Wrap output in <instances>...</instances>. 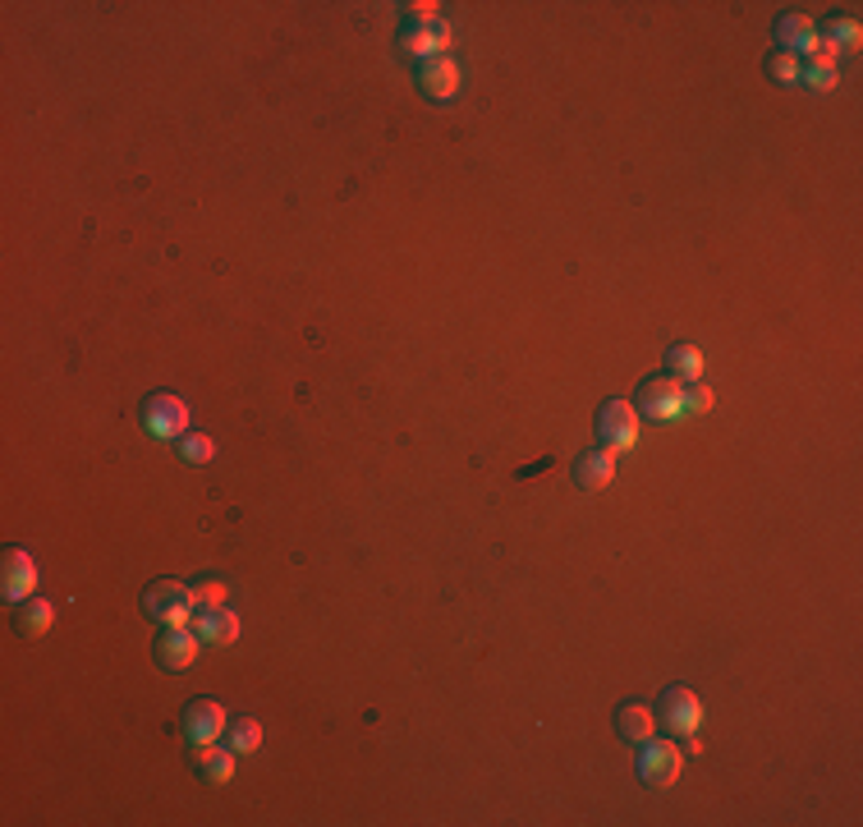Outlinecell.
I'll return each instance as SVG.
<instances>
[{
	"mask_svg": "<svg viewBox=\"0 0 863 827\" xmlns=\"http://www.w3.org/2000/svg\"><path fill=\"white\" fill-rule=\"evenodd\" d=\"M0 593H5V603L23 607L37 593V565L23 548H10L0 556Z\"/></svg>",
	"mask_w": 863,
	"mask_h": 827,
	"instance_id": "52a82bcc",
	"label": "cell"
},
{
	"mask_svg": "<svg viewBox=\"0 0 863 827\" xmlns=\"http://www.w3.org/2000/svg\"><path fill=\"white\" fill-rule=\"evenodd\" d=\"M616 451H584L579 455V464H574V483L584 487V493H601V487H611L616 483Z\"/></svg>",
	"mask_w": 863,
	"mask_h": 827,
	"instance_id": "4fadbf2b",
	"label": "cell"
},
{
	"mask_svg": "<svg viewBox=\"0 0 863 827\" xmlns=\"http://www.w3.org/2000/svg\"><path fill=\"white\" fill-rule=\"evenodd\" d=\"M400 46H405V56H413V60H436V56H446V46H451V29L446 23H409V29L400 33Z\"/></svg>",
	"mask_w": 863,
	"mask_h": 827,
	"instance_id": "8fae6325",
	"label": "cell"
},
{
	"mask_svg": "<svg viewBox=\"0 0 863 827\" xmlns=\"http://www.w3.org/2000/svg\"><path fill=\"white\" fill-rule=\"evenodd\" d=\"M405 10H409V23H436V19H441V14H436V10H441L436 0H413V5H405Z\"/></svg>",
	"mask_w": 863,
	"mask_h": 827,
	"instance_id": "d4e9b609",
	"label": "cell"
},
{
	"mask_svg": "<svg viewBox=\"0 0 863 827\" xmlns=\"http://www.w3.org/2000/svg\"><path fill=\"white\" fill-rule=\"evenodd\" d=\"M198 649H202V639H198L193 626H175L166 635H156V662H162L166 671H189Z\"/></svg>",
	"mask_w": 863,
	"mask_h": 827,
	"instance_id": "30bf717a",
	"label": "cell"
},
{
	"mask_svg": "<svg viewBox=\"0 0 863 827\" xmlns=\"http://www.w3.org/2000/svg\"><path fill=\"white\" fill-rule=\"evenodd\" d=\"M827 42H831L836 51H859V46H863V29H859V19H854V14L831 19V23H827Z\"/></svg>",
	"mask_w": 863,
	"mask_h": 827,
	"instance_id": "ffe728a7",
	"label": "cell"
},
{
	"mask_svg": "<svg viewBox=\"0 0 863 827\" xmlns=\"http://www.w3.org/2000/svg\"><path fill=\"white\" fill-rule=\"evenodd\" d=\"M139 419H143V428L156 437V442H179V437L189 432V405L179 400L175 392H156V396H147L143 400V409H139Z\"/></svg>",
	"mask_w": 863,
	"mask_h": 827,
	"instance_id": "3957f363",
	"label": "cell"
},
{
	"mask_svg": "<svg viewBox=\"0 0 863 827\" xmlns=\"http://www.w3.org/2000/svg\"><path fill=\"white\" fill-rule=\"evenodd\" d=\"M639 413H648V419H657V423L685 419V382H679L675 373L648 377L639 386Z\"/></svg>",
	"mask_w": 863,
	"mask_h": 827,
	"instance_id": "277c9868",
	"label": "cell"
},
{
	"mask_svg": "<svg viewBox=\"0 0 863 827\" xmlns=\"http://www.w3.org/2000/svg\"><path fill=\"white\" fill-rule=\"evenodd\" d=\"M657 721L671 736H694L702 727V699L689 685H671V690H662V699H657Z\"/></svg>",
	"mask_w": 863,
	"mask_h": 827,
	"instance_id": "8992f818",
	"label": "cell"
},
{
	"mask_svg": "<svg viewBox=\"0 0 863 827\" xmlns=\"http://www.w3.org/2000/svg\"><path fill=\"white\" fill-rule=\"evenodd\" d=\"M179 727H185L193 749H202V745H217L230 731V717H225V708L217 699H193L185 708V721H179Z\"/></svg>",
	"mask_w": 863,
	"mask_h": 827,
	"instance_id": "ba28073f",
	"label": "cell"
},
{
	"mask_svg": "<svg viewBox=\"0 0 863 827\" xmlns=\"http://www.w3.org/2000/svg\"><path fill=\"white\" fill-rule=\"evenodd\" d=\"M143 611H147L162 630L189 626V616H193V588L179 584V580H156V584H147V593H143Z\"/></svg>",
	"mask_w": 863,
	"mask_h": 827,
	"instance_id": "6da1fadb",
	"label": "cell"
},
{
	"mask_svg": "<svg viewBox=\"0 0 863 827\" xmlns=\"http://www.w3.org/2000/svg\"><path fill=\"white\" fill-rule=\"evenodd\" d=\"M666 373H675L685 386L698 382V377H702V350H694V345H685V341L671 345V350H666Z\"/></svg>",
	"mask_w": 863,
	"mask_h": 827,
	"instance_id": "ac0fdd59",
	"label": "cell"
},
{
	"mask_svg": "<svg viewBox=\"0 0 863 827\" xmlns=\"http://www.w3.org/2000/svg\"><path fill=\"white\" fill-rule=\"evenodd\" d=\"M712 409V392L702 382H689L685 386V413H708Z\"/></svg>",
	"mask_w": 863,
	"mask_h": 827,
	"instance_id": "cb8c5ba5",
	"label": "cell"
},
{
	"mask_svg": "<svg viewBox=\"0 0 863 827\" xmlns=\"http://www.w3.org/2000/svg\"><path fill=\"white\" fill-rule=\"evenodd\" d=\"M767 74L781 84V88H795L799 84V74H804V65L795 60V56H786V51H776V56L767 60Z\"/></svg>",
	"mask_w": 863,
	"mask_h": 827,
	"instance_id": "603a6c76",
	"label": "cell"
},
{
	"mask_svg": "<svg viewBox=\"0 0 863 827\" xmlns=\"http://www.w3.org/2000/svg\"><path fill=\"white\" fill-rule=\"evenodd\" d=\"M193 630H198L202 643H212V649H230V643L240 639V616H234L230 607H221V611H202V616L193 620Z\"/></svg>",
	"mask_w": 863,
	"mask_h": 827,
	"instance_id": "9a60e30c",
	"label": "cell"
},
{
	"mask_svg": "<svg viewBox=\"0 0 863 827\" xmlns=\"http://www.w3.org/2000/svg\"><path fill=\"white\" fill-rule=\"evenodd\" d=\"M193 754H198L202 778L212 782V786H225V782H234V749H225V745L217 740V745H202V749H193Z\"/></svg>",
	"mask_w": 863,
	"mask_h": 827,
	"instance_id": "2e32d148",
	"label": "cell"
},
{
	"mask_svg": "<svg viewBox=\"0 0 863 827\" xmlns=\"http://www.w3.org/2000/svg\"><path fill=\"white\" fill-rule=\"evenodd\" d=\"M460 84H464V74L451 56H436V60H428L423 69H418V88H423V97H432V101L460 97Z\"/></svg>",
	"mask_w": 863,
	"mask_h": 827,
	"instance_id": "7c38bea8",
	"label": "cell"
},
{
	"mask_svg": "<svg viewBox=\"0 0 863 827\" xmlns=\"http://www.w3.org/2000/svg\"><path fill=\"white\" fill-rule=\"evenodd\" d=\"M51 626H56V607L33 593V598L19 607V630L29 635V639H42V635H51Z\"/></svg>",
	"mask_w": 863,
	"mask_h": 827,
	"instance_id": "e0dca14e",
	"label": "cell"
},
{
	"mask_svg": "<svg viewBox=\"0 0 863 827\" xmlns=\"http://www.w3.org/2000/svg\"><path fill=\"white\" fill-rule=\"evenodd\" d=\"M616 731L630 740V745L652 740V736H657V708H652V704H639V699L620 704V708H616Z\"/></svg>",
	"mask_w": 863,
	"mask_h": 827,
	"instance_id": "5bb4252c",
	"label": "cell"
},
{
	"mask_svg": "<svg viewBox=\"0 0 863 827\" xmlns=\"http://www.w3.org/2000/svg\"><path fill=\"white\" fill-rule=\"evenodd\" d=\"M639 432H643V413L630 400H607L597 409V437L607 451H634L639 446Z\"/></svg>",
	"mask_w": 863,
	"mask_h": 827,
	"instance_id": "7a4b0ae2",
	"label": "cell"
},
{
	"mask_svg": "<svg viewBox=\"0 0 863 827\" xmlns=\"http://www.w3.org/2000/svg\"><path fill=\"white\" fill-rule=\"evenodd\" d=\"M679 768H685V749H679V745L657 740V736L639 745V778L648 786H657V791L675 786L679 782Z\"/></svg>",
	"mask_w": 863,
	"mask_h": 827,
	"instance_id": "5b68a950",
	"label": "cell"
},
{
	"mask_svg": "<svg viewBox=\"0 0 863 827\" xmlns=\"http://www.w3.org/2000/svg\"><path fill=\"white\" fill-rule=\"evenodd\" d=\"M818 42H822V33H818V23L808 19V14L790 10V14H781V19H776V46L786 51V56L808 60V56L818 51Z\"/></svg>",
	"mask_w": 863,
	"mask_h": 827,
	"instance_id": "9c48e42d",
	"label": "cell"
},
{
	"mask_svg": "<svg viewBox=\"0 0 863 827\" xmlns=\"http://www.w3.org/2000/svg\"><path fill=\"white\" fill-rule=\"evenodd\" d=\"M179 455L189 464H207V460H217V442L207 432H185L179 437Z\"/></svg>",
	"mask_w": 863,
	"mask_h": 827,
	"instance_id": "7402d4cb",
	"label": "cell"
},
{
	"mask_svg": "<svg viewBox=\"0 0 863 827\" xmlns=\"http://www.w3.org/2000/svg\"><path fill=\"white\" fill-rule=\"evenodd\" d=\"M225 740H230L234 754H257V749H263V727H257L253 717H240V721H230Z\"/></svg>",
	"mask_w": 863,
	"mask_h": 827,
	"instance_id": "d6986e66",
	"label": "cell"
},
{
	"mask_svg": "<svg viewBox=\"0 0 863 827\" xmlns=\"http://www.w3.org/2000/svg\"><path fill=\"white\" fill-rule=\"evenodd\" d=\"M230 603V584H221V580H202V584H193V607L198 611H221Z\"/></svg>",
	"mask_w": 863,
	"mask_h": 827,
	"instance_id": "44dd1931",
	"label": "cell"
}]
</instances>
